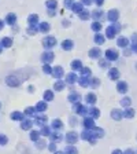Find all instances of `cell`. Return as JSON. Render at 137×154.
I'll list each match as a JSON object with an SVG mask.
<instances>
[{
    "instance_id": "17",
    "label": "cell",
    "mask_w": 137,
    "mask_h": 154,
    "mask_svg": "<svg viewBox=\"0 0 137 154\" xmlns=\"http://www.w3.org/2000/svg\"><path fill=\"white\" fill-rule=\"evenodd\" d=\"M88 113H89V116H91V117H93V118H97L100 116V111L97 110V109H91V110H88Z\"/></svg>"
},
{
    "instance_id": "49",
    "label": "cell",
    "mask_w": 137,
    "mask_h": 154,
    "mask_svg": "<svg viewBox=\"0 0 137 154\" xmlns=\"http://www.w3.org/2000/svg\"><path fill=\"white\" fill-rule=\"evenodd\" d=\"M1 26H3V22H1V21H0V29H1Z\"/></svg>"
},
{
    "instance_id": "34",
    "label": "cell",
    "mask_w": 137,
    "mask_h": 154,
    "mask_svg": "<svg viewBox=\"0 0 137 154\" xmlns=\"http://www.w3.org/2000/svg\"><path fill=\"white\" fill-rule=\"evenodd\" d=\"M77 80V77H75L74 74H68L67 76V83H74Z\"/></svg>"
},
{
    "instance_id": "52",
    "label": "cell",
    "mask_w": 137,
    "mask_h": 154,
    "mask_svg": "<svg viewBox=\"0 0 137 154\" xmlns=\"http://www.w3.org/2000/svg\"><path fill=\"white\" fill-rule=\"evenodd\" d=\"M0 107H1V105H0Z\"/></svg>"
},
{
    "instance_id": "9",
    "label": "cell",
    "mask_w": 137,
    "mask_h": 154,
    "mask_svg": "<svg viewBox=\"0 0 137 154\" xmlns=\"http://www.w3.org/2000/svg\"><path fill=\"white\" fill-rule=\"evenodd\" d=\"M117 88H118L119 92L125 94L126 91H128V84L126 83H124V81H121V83H118V85H117Z\"/></svg>"
},
{
    "instance_id": "16",
    "label": "cell",
    "mask_w": 137,
    "mask_h": 154,
    "mask_svg": "<svg viewBox=\"0 0 137 154\" xmlns=\"http://www.w3.org/2000/svg\"><path fill=\"white\" fill-rule=\"evenodd\" d=\"M45 123H47V117H45V116H38V117H36V124H38V125H45Z\"/></svg>"
},
{
    "instance_id": "4",
    "label": "cell",
    "mask_w": 137,
    "mask_h": 154,
    "mask_svg": "<svg viewBox=\"0 0 137 154\" xmlns=\"http://www.w3.org/2000/svg\"><path fill=\"white\" fill-rule=\"evenodd\" d=\"M91 132H92V135H93L95 139H96V138H103V135H104V131L101 130V128H96V127H95Z\"/></svg>"
},
{
    "instance_id": "27",
    "label": "cell",
    "mask_w": 137,
    "mask_h": 154,
    "mask_svg": "<svg viewBox=\"0 0 137 154\" xmlns=\"http://www.w3.org/2000/svg\"><path fill=\"white\" fill-rule=\"evenodd\" d=\"M7 142H8L7 136L3 135V134H0V145H1V146H3V145H7Z\"/></svg>"
},
{
    "instance_id": "35",
    "label": "cell",
    "mask_w": 137,
    "mask_h": 154,
    "mask_svg": "<svg viewBox=\"0 0 137 154\" xmlns=\"http://www.w3.org/2000/svg\"><path fill=\"white\" fill-rule=\"evenodd\" d=\"M45 140H37V149H44L45 147Z\"/></svg>"
},
{
    "instance_id": "45",
    "label": "cell",
    "mask_w": 137,
    "mask_h": 154,
    "mask_svg": "<svg viewBox=\"0 0 137 154\" xmlns=\"http://www.w3.org/2000/svg\"><path fill=\"white\" fill-rule=\"evenodd\" d=\"M96 41H97V43H103V37L96 36Z\"/></svg>"
},
{
    "instance_id": "14",
    "label": "cell",
    "mask_w": 137,
    "mask_h": 154,
    "mask_svg": "<svg viewBox=\"0 0 137 154\" xmlns=\"http://www.w3.org/2000/svg\"><path fill=\"white\" fill-rule=\"evenodd\" d=\"M68 100L73 102V103H78V102H80V95H78V94H71V95L68 96Z\"/></svg>"
},
{
    "instance_id": "11",
    "label": "cell",
    "mask_w": 137,
    "mask_h": 154,
    "mask_svg": "<svg viewBox=\"0 0 137 154\" xmlns=\"http://www.w3.org/2000/svg\"><path fill=\"white\" fill-rule=\"evenodd\" d=\"M88 103H91V105H93L95 102H96V95L95 94H87V96H85Z\"/></svg>"
},
{
    "instance_id": "20",
    "label": "cell",
    "mask_w": 137,
    "mask_h": 154,
    "mask_svg": "<svg viewBox=\"0 0 137 154\" xmlns=\"http://www.w3.org/2000/svg\"><path fill=\"white\" fill-rule=\"evenodd\" d=\"M43 136H50L51 135V130L47 127V125H43V128H41V132H40Z\"/></svg>"
},
{
    "instance_id": "18",
    "label": "cell",
    "mask_w": 137,
    "mask_h": 154,
    "mask_svg": "<svg viewBox=\"0 0 137 154\" xmlns=\"http://www.w3.org/2000/svg\"><path fill=\"white\" fill-rule=\"evenodd\" d=\"M36 110H37V111L47 110V103H45V102H38L37 106H36Z\"/></svg>"
},
{
    "instance_id": "42",
    "label": "cell",
    "mask_w": 137,
    "mask_h": 154,
    "mask_svg": "<svg viewBox=\"0 0 137 154\" xmlns=\"http://www.w3.org/2000/svg\"><path fill=\"white\" fill-rule=\"evenodd\" d=\"M48 29H50V28H48V25H47V24L41 25V31H43V32H47V31H48Z\"/></svg>"
},
{
    "instance_id": "26",
    "label": "cell",
    "mask_w": 137,
    "mask_h": 154,
    "mask_svg": "<svg viewBox=\"0 0 137 154\" xmlns=\"http://www.w3.org/2000/svg\"><path fill=\"white\" fill-rule=\"evenodd\" d=\"M130 103H132V99L130 98H124L122 100H121V105H122V106H126V107L130 105Z\"/></svg>"
},
{
    "instance_id": "38",
    "label": "cell",
    "mask_w": 137,
    "mask_h": 154,
    "mask_svg": "<svg viewBox=\"0 0 137 154\" xmlns=\"http://www.w3.org/2000/svg\"><path fill=\"white\" fill-rule=\"evenodd\" d=\"M7 22L14 24V22H15V17H14V15H8V17H7Z\"/></svg>"
},
{
    "instance_id": "22",
    "label": "cell",
    "mask_w": 137,
    "mask_h": 154,
    "mask_svg": "<svg viewBox=\"0 0 137 154\" xmlns=\"http://www.w3.org/2000/svg\"><path fill=\"white\" fill-rule=\"evenodd\" d=\"M106 55H107V58H108V59H112V61H114V59H117L118 54H117L115 51H107Z\"/></svg>"
},
{
    "instance_id": "2",
    "label": "cell",
    "mask_w": 137,
    "mask_h": 154,
    "mask_svg": "<svg viewBox=\"0 0 137 154\" xmlns=\"http://www.w3.org/2000/svg\"><path fill=\"white\" fill-rule=\"evenodd\" d=\"M74 111L75 113H78V114H85L88 110H87V107H85V106H82L81 103L78 102V103H75L74 105Z\"/></svg>"
},
{
    "instance_id": "6",
    "label": "cell",
    "mask_w": 137,
    "mask_h": 154,
    "mask_svg": "<svg viewBox=\"0 0 137 154\" xmlns=\"http://www.w3.org/2000/svg\"><path fill=\"white\" fill-rule=\"evenodd\" d=\"M7 84L11 87L19 85V80H17V77H7Z\"/></svg>"
},
{
    "instance_id": "50",
    "label": "cell",
    "mask_w": 137,
    "mask_h": 154,
    "mask_svg": "<svg viewBox=\"0 0 137 154\" xmlns=\"http://www.w3.org/2000/svg\"><path fill=\"white\" fill-rule=\"evenodd\" d=\"M55 154H63V153H62V151H56Z\"/></svg>"
},
{
    "instance_id": "41",
    "label": "cell",
    "mask_w": 137,
    "mask_h": 154,
    "mask_svg": "<svg viewBox=\"0 0 137 154\" xmlns=\"http://www.w3.org/2000/svg\"><path fill=\"white\" fill-rule=\"evenodd\" d=\"M48 149H50V151H55V150H56V145H54V143H51L50 146H48Z\"/></svg>"
},
{
    "instance_id": "1",
    "label": "cell",
    "mask_w": 137,
    "mask_h": 154,
    "mask_svg": "<svg viewBox=\"0 0 137 154\" xmlns=\"http://www.w3.org/2000/svg\"><path fill=\"white\" fill-rule=\"evenodd\" d=\"M77 139H78L77 132H68V134H66V142L70 143V145L75 143V142H77Z\"/></svg>"
},
{
    "instance_id": "44",
    "label": "cell",
    "mask_w": 137,
    "mask_h": 154,
    "mask_svg": "<svg viewBox=\"0 0 137 154\" xmlns=\"http://www.w3.org/2000/svg\"><path fill=\"white\" fill-rule=\"evenodd\" d=\"M44 72H45V73H51V69H50L48 65H47V66H44Z\"/></svg>"
},
{
    "instance_id": "32",
    "label": "cell",
    "mask_w": 137,
    "mask_h": 154,
    "mask_svg": "<svg viewBox=\"0 0 137 154\" xmlns=\"http://www.w3.org/2000/svg\"><path fill=\"white\" fill-rule=\"evenodd\" d=\"M71 45H73L71 41H63V48L64 50H70L71 48Z\"/></svg>"
},
{
    "instance_id": "30",
    "label": "cell",
    "mask_w": 137,
    "mask_h": 154,
    "mask_svg": "<svg viewBox=\"0 0 137 154\" xmlns=\"http://www.w3.org/2000/svg\"><path fill=\"white\" fill-rule=\"evenodd\" d=\"M54 87H55L56 91H62L64 85H63V83H60V81H59V83H55V85H54Z\"/></svg>"
},
{
    "instance_id": "40",
    "label": "cell",
    "mask_w": 137,
    "mask_h": 154,
    "mask_svg": "<svg viewBox=\"0 0 137 154\" xmlns=\"http://www.w3.org/2000/svg\"><path fill=\"white\" fill-rule=\"evenodd\" d=\"M117 15H118V14H117V11H111V14L108 15V18H110V19H115V18H117Z\"/></svg>"
},
{
    "instance_id": "29",
    "label": "cell",
    "mask_w": 137,
    "mask_h": 154,
    "mask_svg": "<svg viewBox=\"0 0 137 154\" xmlns=\"http://www.w3.org/2000/svg\"><path fill=\"white\" fill-rule=\"evenodd\" d=\"M80 84H81L82 87H88V84H89V80H87L85 77H81V79H80Z\"/></svg>"
},
{
    "instance_id": "39",
    "label": "cell",
    "mask_w": 137,
    "mask_h": 154,
    "mask_svg": "<svg viewBox=\"0 0 137 154\" xmlns=\"http://www.w3.org/2000/svg\"><path fill=\"white\" fill-rule=\"evenodd\" d=\"M119 45H122V47H125V45H126V44H128V40H126V39H119Z\"/></svg>"
},
{
    "instance_id": "25",
    "label": "cell",
    "mask_w": 137,
    "mask_h": 154,
    "mask_svg": "<svg viewBox=\"0 0 137 154\" xmlns=\"http://www.w3.org/2000/svg\"><path fill=\"white\" fill-rule=\"evenodd\" d=\"M52 74H54L55 77H58V79H59V77H60V76H62V74H63V70H62V69H60V68H59V66H58V68H56L55 70L52 72Z\"/></svg>"
},
{
    "instance_id": "23",
    "label": "cell",
    "mask_w": 137,
    "mask_h": 154,
    "mask_svg": "<svg viewBox=\"0 0 137 154\" xmlns=\"http://www.w3.org/2000/svg\"><path fill=\"white\" fill-rule=\"evenodd\" d=\"M52 99H54V94L51 92V91H45V92H44V100H48V102H50Z\"/></svg>"
},
{
    "instance_id": "7",
    "label": "cell",
    "mask_w": 137,
    "mask_h": 154,
    "mask_svg": "<svg viewBox=\"0 0 137 154\" xmlns=\"http://www.w3.org/2000/svg\"><path fill=\"white\" fill-rule=\"evenodd\" d=\"M55 44H56V40L55 39H52V37H48V39H45V40H44V45H45V47H48V48H50V47H54Z\"/></svg>"
},
{
    "instance_id": "37",
    "label": "cell",
    "mask_w": 137,
    "mask_h": 154,
    "mask_svg": "<svg viewBox=\"0 0 137 154\" xmlns=\"http://www.w3.org/2000/svg\"><path fill=\"white\" fill-rule=\"evenodd\" d=\"M97 55H100L99 50H92V51H91V56H92V58H96Z\"/></svg>"
},
{
    "instance_id": "13",
    "label": "cell",
    "mask_w": 137,
    "mask_h": 154,
    "mask_svg": "<svg viewBox=\"0 0 137 154\" xmlns=\"http://www.w3.org/2000/svg\"><path fill=\"white\" fill-rule=\"evenodd\" d=\"M11 118H13V120H17V121H22L24 114H22V113H19V111H14L13 114H11Z\"/></svg>"
},
{
    "instance_id": "36",
    "label": "cell",
    "mask_w": 137,
    "mask_h": 154,
    "mask_svg": "<svg viewBox=\"0 0 137 154\" xmlns=\"http://www.w3.org/2000/svg\"><path fill=\"white\" fill-rule=\"evenodd\" d=\"M52 56H54L52 54H45V55H43V61H52Z\"/></svg>"
},
{
    "instance_id": "43",
    "label": "cell",
    "mask_w": 137,
    "mask_h": 154,
    "mask_svg": "<svg viewBox=\"0 0 137 154\" xmlns=\"http://www.w3.org/2000/svg\"><path fill=\"white\" fill-rule=\"evenodd\" d=\"M29 21H30V22H36V21H37V17H36V15H32L30 18H29Z\"/></svg>"
},
{
    "instance_id": "33",
    "label": "cell",
    "mask_w": 137,
    "mask_h": 154,
    "mask_svg": "<svg viewBox=\"0 0 137 154\" xmlns=\"http://www.w3.org/2000/svg\"><path fill=\"white\" fill-rule=\"evenodd\" d=\"M11 43H13V41H11V39H4V40H3V45H4V47H10V45H11Z\"/></svg>"
},
{
    "instance_id": "3",
    "label": "cell",
    "mask_w": 137,
    "mask_h": 154,
    "mask_svg": "<svg viewBox=\"0 0 137 154\" xmlns=\"http://www.w3.org/2000/svg\"><path fill=\"white\" fill-rule=\"evenodd\" d=\"M111 117L115 120V121H119L121 118L124 117V113H121V110H118V109H114V110L111 111Z\"/></svg>"
},
{
    "instance_id": "28",
    "label": "cell",
    "mask_w": 137,
    "mask_h": 154,
    "mask_svg": "<svg viewBox=\"0 0 137 154\" xmlns=\"http://www.w3.org/2000/svg\"><path fill=\"white\" fill-rule=\"evenodd\" d=\"M34 111H36V109H34V107H26V109H25V114L32 116V114H34Z\"/></svg>"
},
{
    "instance_id": "24",
    "label": "cell",
    "mask_w": 137,
    "mask_h": 154,
    "mask_svg": "<svg viewBox=\"0 0 137 154\" xmlns=\"http://www.w3.org/2000/svg\"><path fill=\"white\" fill-rule=\"evenodd\" d=\"M40 132H37V131H32L30 132V139L32 140H38V138H40Z\"/></svg>"
},
{
    "instance_id": "8",
    "label": "cell",
    "mask_w": 137,
    "mask_h": 154,
    "mask_svg": "<svg viewBox=\"0 0 137 154\" xmlns=\"http://www.w3.org/2000/svg\"><path fill=\"white\" fill-rule=\"evenodd\" d=\"M64 153L66 154H78V151H77V149H75L73 145H68V146H66V149H64Z\"/></svg>"
},
{
    "instance_id": "15",
    "label": "cell",
    "mask_w": 137,
    "mask_h": 154,
    "mask_svg": "<svg viewBox=\"0 0 137 154\" xmlns=\"http://www.w3.org/2000/svg\"><path fill=\"white\" fill-rule=\"evenodd\" d=\"M63 127V124H62V121L59 120V118H56V120H54L52 121V128H56V130H60Z\"/></svg>"
},
{
    "instance_id": "46",
    "label": "cell",
    "mask_w": 137,
    "mask_h": 154,
    "mask_svg": "<svg viewBox=\"0 0 137 154\" xmlns=\"http://www.w3.org/2000/svg\"><path fill=\"white\" fill-rule=\"evenodd\" d=\"M124 154H134V151H133V150H130V149H128V150H126Z\"/></svg>"
},
{
    "instance_id": "5",
    "label": "cell",
    "mask_w": 137,
    "mask_h": 154,
    "mask_svg": "<svg viewBox=\"0 0 137 154\" xmlns=\"http://www.w3.org/2000/svg\"><path fill=\"white\" fill-rule=\"evenodd\" d=\"M84 125H85V128H88V130H93L95 128L93 120H92V118H88V117L84 120Z\"/></svg>"
},
{
    "instance_id": "10",
    "label": "cell",
    "mask_w": 137,
    "mask_h": 154,
    "mask_svg": "<svg viewBox=\"0 0 137 154\" xmlns=\"http://www.w3.org/2000/svg\"><path fill=\"white\" fill-rule=\"evenodd\" d=\"M51 140L52 142H55V143H58V142H60L62 140V135L60 134H58V132H54V134H51Z\"/></svg>"
},
{
    "instance_id": "47",
    "label": "cell",
    "mask_w": 137,
    "mask_h": 154,
    "mask_svg": "<svg viewBox=\"0 0 137 154\" xmlns=\"http://www.w3.org/2000/svg\"><path fill=\"white\" fill-rule=\"evenodd\" d=\"M70 124H71V125H75V118L74 117L70 118Z\"/></svg>"
},
{
    "instance_id": "51",
    "label": "cell",
    "mask_w": 137,
    "mask_h": 154,
    "mask_svg": "<svg viewBox=\"0 0 137 154\" xmlns=\"http://www.w3.org/2000/svg\"><path fill=\"white\" fill-rule=\"evenodd\" d=\"M0 52H1V48H0Z\"/></svg>"
},
{
    "instance_id": "19",
    "label": "cell",
    "mask_w": 137,
    "mask_h": 154,
    "mask_svg": "<svg viewBox=\"0 0 137 154\" xmlns=\"http://www.w3.org/2000/svg\"><path fill=\"white\" fill-rule=\"evenodd\" d=\"M118 77H119L118 70H117V69H111V70H110V79H112V80H117Z\"/></svg>"
},
{
    "instance_id": "12",
    "label": "cell",
    "mask_w": 137,
    "mask_h": 154,
    "mask_svg": "<svg viewBox=\"0 0 137 154\" xmlns=\"http://www.w3.org/2000/svg\"><path fill=\"white\" fill-rule=\"evenodd\" d=\"M32 125H33V123H32L30 120H25V121H22V124H21L22 130H30Z\"/></svg>"
},
{
    "instance_id": "31",
    "label": "cell",
    "mask_w": 137,
    "mask_h": 154,
    "mask_svg": "<svg viewBox=\"0 0 137 154\" xmlns=\"http://www.w3.org/2000/svg\"><path fill=\"white\" fill-rule=\"evenodd\" d=\"M71 66H73V69H74V70H75V69H80V68H81V62H80V61H74L73 63H71Z\"/></svg>"
},
{
    "instance_id": "21",
    "label": "cell",
    "mask_w": 137,
    "mask_h": 154,
    "mask_svg": "<svg viewBox=\"0 0 137 154\" xmlns=\"http://www.w3.org/2000/svg\"><path fill=\"white\" fill-rule=\"evenodd\" d=\"M133 116H134V110H133V109H126V110H125L124 117H126V118H132Z\"/></svg>"
},
{
    "instance_id": "48",
    "label": "cell",
    "mask_w": 137,
    "mask_h": 154,
    "mask_svg": "<svg viewBox=\"0 0 137 154\" xmlns=\"http://www.w3.org/2000/svg\"><path fill=\"white\" fill-rule=\"evenodd\" d=\"M112 154H124V153H122L121 150H118V149H117V150H114V151H112Z\"/></svg>"
}]
</instances>
